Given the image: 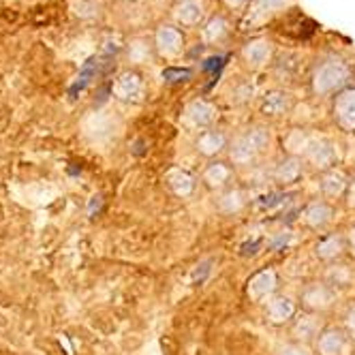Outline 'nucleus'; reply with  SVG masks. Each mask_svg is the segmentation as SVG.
Masks as SVG:
<instances>
[{"label": "nucleus", "mask_w": 355, "mask_h": 355, "mask_svg": "<svg viewBox=\"0 0 355 355\" xmlns=\"http://www.w3.org/2000/svg\"><path fill=\"white\" fill-rule=\"evenodd\" d=\"M297 137L300 139L295 144H287L293 157H300L304 165H311L313 169L321 173L334 169L338 161V152L332 141L323 137H309L304 133H297Z\"/></svg>", "instance_id": "obj_1"}, {"label": "nucleus", "mask_w": 355, "mask_h": 355, "mask_svg": "<svg viewBox=\"0 0 355 355\" xmlns=\"http://www.w3.org/2000/svg\"><path fill=\"white\" fill-rule=\"evenodd\" d=\"M270 146V133L263 126H252L240 133L230 144V161L238 167H255L257 161L266 155Z\"/></svg>", "instance_id": "obj_2"}, {"label": "nucleus", "mask_w": 355, "mask_h": 355, "mask_svg": "<svg viewBox=\"0 0 355 355\" xmlns=\"http://www.w3.org/2000/svg\"><path fill=\"white\" fill-rule=\"evenodd\" d=\"M336 295L338 291L332 285H327L325 281H313L309 285H304V289L300 291V302L306 311L323 315L325 311L334 306Z\"/></svg>", "instance_id": "obj_3"}, {"label": "nucleus", "mask_w": 355, "mask_h": 355, "mask_svg": "<svg viewBox=\"0 0 355 355\" xmlns=\"http://www.w3.org/2000/svg\"><path fill=\"white\" fill-rule=\"evenodd\" d=\"M347 67L338 60H327L325 64H321L313 78V86L315 92L319 94H332L334 90H338L345 82H347Z\"/></svg>", "instance_id": "obj_4"}, {"label": "nucleus", "mask_w": 355, "mask_h": 355, "mask_svg": "<svg viewBox=\"0 0 355 355\" xmlns=\"http://www.w3.org/2000/svg\"><path fill=\"white\" fill-rule=\"evenodd\" d=\"M323 329H325L323 317L319 313L306 311V313H302L300 317L293 319V323H291V336H293V343L311 347L313 343L319 340V336L323 334Z\"/></svg>", "instance_id": "obj_5"}, {"label": "nucleus", "mask_w": 355, "mask_h": 355, "mask_svg": "<svg viewBox=\"0 0 355 355\" xmlns=\"http://www.w3.org/2000/svg\"><path fill=\"white\" fill-rule=\"evenodd\" d=\"M315 345L319 355H351L353 338L343 327H325Z\"/></svg>", "instance_id": "obj_6"}, {"label": "nucleus", "mask_w": 355, "mask_h": 355, "mask_svg": "<svg viewBox=\"0 0 355 355\" xmlns=\"http://www.w3.org/2000/svg\"><path fill=\"white\" fill-rule=\"evenodd\" d=\"M276 287H278V276H276V272L274 270H261V272L250 276V281L246 285V293H248V297L252 302L261 304V302L274 297L272 293L276 291Z\"/></svg>", "instance_id": "obj_7"}, {"label": "nucleus", "mask_w": 355, "mask_h": 355, "mask_svg": "<svg viewBox=\"0 0 355 355\" xmlns=\"http://www.w3.org/2000/svg\"><path fill=\"white\" fill-rule=\"evenodd\" d=\"M334 120L343 131H355V88L345 90L334 101Z\"/></svg>", "instance_id": "obj_8"}, {"label": "nucleus", "mask_w": 355, "mask_h": 355, "mask_svg": "<svg viewBox=\"0 0 355 355\" xmlns=\"http://www.w3.org/2000/svg\"><path fill=\"white\" fill-rule=\"evenodd\" d=\"M302 169H304V161L300 157L287 155L283 161H278L272 167V182L278 187H289L300 180Z\"/></svg>", "instance_id": "obj_9"}, {"label": "nucleus", "mask_w": 355, "mask_h": 355, "mask_svg": "<svg viewBox=\"0 0 355 355\" xmlns=\"http://www.w3.org/2000/svg\"><path fill=\"white\" fill-rule=\"evenodd\" d=\"M201 180H204V184L212 191H225V189H230V184L234 180V167L230 163L214 161L204 169Z\"/></svg>", "instance_id": "obj_10"}, {"label": "nucleus", "mask_w": 355, "mask_h": 355, "mask_svg": "<svg viewBox=\"0 0 355 355\" xmlns=\"http://www.w3.org/2000/svg\"><path fill=\"white\" fill-rule=\"evenodd\" d=\"M334 218V208L327 204V201H311V204L302 210V220L311 230L319 232L332 223Z\"/></svg>", "instance_id": "obj_11"}, {"label": "nucleus", "mask_w": 355, "mask_h": 355, "mask_svg": "<svg viewBox=\"0 0 355 355\" xmlns=\"http://www.w3.org/2000/svg\"><path fill=\"white\" fill-rule=\"evenodd\" d=\"M347 250H349V246H347V236H340V234L323 236V238L315 244V255H317L321 261H327V263H332V261L340 259Z\"/></svg>", "instance_id": "obj_12"}, {"label": "nucleus", "mask_w": 355, "mask_h": 355, "mask_svg": "<svg viewBox=\"0 0 355 355\" xmlns=\"http://www.w3.org/2000/svg\"><path fill=\"white\" fill-rule=\"evenodd\" d=\"M246 206H248V193L244 189H238V187H230V189L220 191V195L216 199L218 212H223L227 216L240 214Z\"/></svg>", "instance_id": "obj_13"}, {"label": "nucleus", "mask_w": 355, "mask_h": 355, "mask_svg": "<svg viewBox=\"0 0 355 355\" xmlns=\"http://www.w3.org/2000/svg\"><path fill=\"white\" fill-rule=\"evenodd\" d=\"M266 317L270 323H287L295 317V304L287 295H274L266 304Z\"/></svg>", "instance_id": "obj_14"}, {"label": "nucleus", "mask_w": 355, "mask_h": 355, "mask_svg": "<svg viewBox=\"0 0 355 355\" xmlns=\"http://www.w3.org/2000/svg\"><path fill=\"white\" fill-rule=\"evenodd\" d=\"M114 94L120 101H139L141 94H144L141 78L137 73H131V71L122 73L120 78L116 80V84H114Z\"/></svg>", "instance_id": "obj_15"}, {"label": "nucleus", "mask_w": 355, "mask_h": 355, "mask_svg": "<svg viewBox=\"0 0 355 355\" xmlns=\"http://www.w3.org/2000/svg\"><path fill=\"white\" fill-rule=\"evenodd\" d=\"M293 110V96L289 92L283 90H274L270 94L263 96V103H261V112L270 118H281L287 116Z\"/></svg>", "instance_id": "obj_16"}, {"label": "nucleus", "mask_w": 355, "mask_h": 355, "mask_svg": "<svg viewBox=\"0 0 355 355\" xmlns=\"http://www.w3.org/2000/svg\"><path fill=\"white\" fill-rule=\"evenodd\" d=\"M225 148H227V135L218 129H206L197 137V152L208 159L220 155Z\"/></svg>", "instance_id": "obj_17"}, {"label": "nucleus", "mask_w": 355, "mask_h": 355, "mask_svg": "<svg viewBox=\"0 0 355 355\" xmlns=\"http://www.w3.org/2000/svg\"><path fill=\"white\" fill-rule=\"evenodd\" d=\"M349 178L340 171V169H329L325 173H321V180H319V187H321V193L325 197H343L347 195V189H349Z\"/></svg>", "instance_id": "obj_18"}, {"label": "nucleus", "mask_w": 355, "mask_h": 355, "mask_svg": "<svg viewBox=\"0 0 355 355\" xmlns=\"http://www.w3.org/2000/svg\"><path fill=\"white\" fill-rule=\"evenodd\" d=\"M187 120L195 129H210V124L214 122V107L206 101H195L187 107Z\"/></svg>", "instance_id": "obj_19"}, {"label": "nucleus", "mask_w": 355, "mask_h": 355, "mask_svg": "<svg viewBox=\"0 0 355 355\" xmlns=\"http://www.w3.org/2000/svg\"><path fill=\"white\" fill-rule=\"evenodd\" d=\"M165 182L175 195H180V197L191 195L193 189H195V178L184 169H169L167 175H165Z\"/></svg>", "instance_id": "obj_20"}, {"label": "nucleus", "mask_w": 355, "mask_h": 355, "mask_svg": "<svg viewBox=\"0 0 355 355\" xmlns=\"http://www.w3.org/2000/svg\"><path fill=\"white\" fill-rule=\"evenodd\" d=\"M182 37L178 31L173 28H163L157 37V47L163 49L165 56H175V54H180V45H182Z\"/></svg>", "instance_id": "obj_21"}, {"label": "nucleus", "mask_w": 355, "mask_h": 355, "mask_svg": "<svg viewBox=\"0 0 355 355\" xmlns=\"http://www.w3.org/2000/svg\"><path fill=\"white\" fill-rule=\"evenodd\" d=\"M351 278H353V274H351L349 266H332L327 270L325 283L332 285L334 289H338V287H347L351 283Z\"/></svg>", "instance_id": "obj_22"}, {"label": "nucleus", "mask_w": 355, "mask_h": 355, "mask_svg": "<svg viewBox=\"0 0 355 355\" xmlns=\"http://www.w3.org/2000/svg\"><path fill=\"white\" fill-rule=\"evenodd\" d=\"M287 197L289 195H285V193H270V195H266L263 199L257 201V206L263 208V210H272V208H278V206L287 204Z\"/></svg>", "instance_id": "obj_23"}, {"label": "nucleus", "mask_w": 355, "mask_h": 355, "mask_svg": "<svg viewBox=\"0 0 355 355\" xmlns=\"http://www.w3.org/2000/svg\"><path fill=\"white\" fill-rule=\"evenodd\" d=\"M163 78L171 84L173 82H187L191 78V71L189 69H165Z\"/></svg>", "instance_id": "obj_24"}, {"label": "nucleus", "mask_w": 355, "mask_h": 355, "mask_svg": "<svg viewBox=\"0 0 355 355\" xmlns=\"http://www.w3.org/2000/svg\"><path fill=\"white\" fill-rule=\"evenodd\" d=\"M278 355H313V353H311V349H309L306 345L291 343V345L283 347V349H281V353H278Z\"/></svg>", "instance_id": "obj_25"}, {"label": "nucleus", "mask_w": 355, "mask_h": 355, "mask_svg": "<svg viewBox=\"0 0 355 355\" xmlns=\"http://www.w3.org/2000/svg\"><path fill=\"white\" fill-rule=\"evenodd\" d=\"M261 246H263V240H255V242L242 244V255H244V257H252V255H257Z\"/></svg>", "instance_id": "obj_26"}, {"label": "nucleus", "mask_w": 355, "mask_h": 355, "mask_svg": "<svg viewBox=\"0 0 355 355\" xmlns=\"http://www.w3.org/2000/svg\"><path fill=\"white\" fill-rule=\"evenodd\" d=\"M208 274H210V261L197 266V270H195V274H193V281H195V283H204V278H206Z\"/></svg>", "instance_id": "obj_27"}, {"label": "nucleus", "mask_w": 355, "mask_h": 355, "mask_svg": "<svg viewBox=\"0 0 355 355\" xmlns=\"http://www.w3.org/2000/svg\"><path fill=\"white\" fill-rule=\"evenodd\" d=\"M347 332L351 338H355V306H351L347 313Z\"/></svg>", "instance_id": "obj_28"}, {"label": "nucleus", "mask_w": 355, "mask_h": 355, "mask_svg": "<svg viewBox=\"0 0 355 355\" xmlns=\"http://www.w3.org/2000/svg\"><path fill=\"white\" fill-rule=\"evenodd\" d=\"M347 206L355 210V178H351V182H349V189H347Z\"/></svg>", "instance_id": "obj_29"}, {"label": "nucleus", "mask_w": 355, "mask_h": 355, "mask_svg": "<svg viewBox=\"0 0 355 355\" xmlns=\"http://www.w3.org/2000/svg\"><path fill=\"white\" fill-rule=\"evenodd\" d=\"M347 246H349V250L355 255V225L349 230V234H347Z\"/></svg>", "instance_id": "obj_30"}, {"label": "nucleus", "mask_w": 355, "mask_h": 355, "mask_svg": "<svg viewBox=\"0 0 355 355\" xmlns=\"http://www.w3.org/2000/svg\"><path fill=\"white\" fill-rule=\"evenodd\" d=\"M287 242H289V236H285V234H283V236H278V238H276V240H274V242L270 244V248H274V250H276V248L285 246Z\"/></svg>", "instance_id": "obj_31"}]
</instances>
